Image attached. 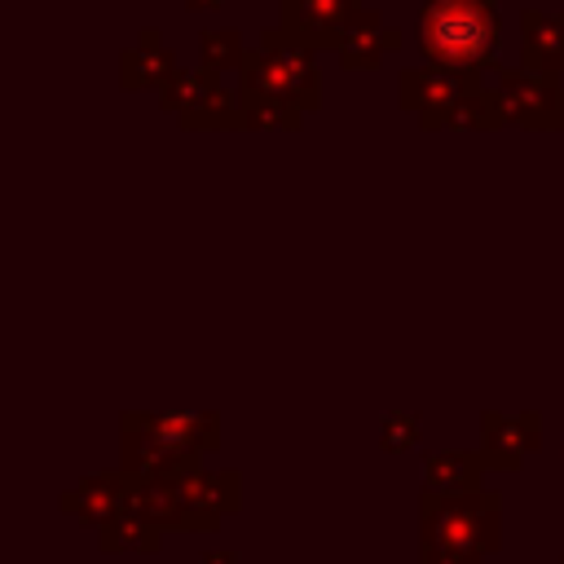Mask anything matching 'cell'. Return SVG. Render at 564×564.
Listing matches in <instances>:
<instances>
[{
	"mask_svg": "<svg viewBox=\"0 0 564 564\" xmlns=\"http://www.w3.org/2000/svg\"><path fill=\"white\" fill-rule=\"evenodd\" d=\"M414 40L427 66L458 75L463 84H494L502 18L494 0H423L414 18Z\"/></svg>",
	"mask_w": 564,
	"mask_h": 564,
	"instance_id": "cell-1",
	"label": "cell"
},
{
	"mask_svg": "<svg viewBox=\"0 0 564 564\" xmlns=\"http://www.w3.org/2000/svg\"><path fill=\"white\" fill-rule=\"evenodd\" d=\"M498 546V489H419V564H485Z\"/></svg>",
	"mask_w": 564,
	"mask_h": 564,
	"instance_id": "cell-2",
	"label": "cell"
},
{
	"mask_svg": "<svg viewBox=\"0 0 564 564\" xmlns=\"http://www.w3.org/2000/svg\"><path fill=\"white\" fill-rule=\"evenodd\" d=\"M238 79H242V88L291 97V101L304 106V110H317V106H322L317 48L300 44V40H295L291 31H282V26L260 31V44L247 53Z\"/></svg>",
	"mask_w": 564,
	"mask_h": 564,
	"instance_id": "cell-3",
	"label": "cell"
},
{
	"mask_svg": "<svg viewBox=\"0 0 564 564\" xmlns=\"http://www.w3.org/2000/svg\"><path fill=\"white\" fill-rule=\"evenodd\" d=\"M163 110H172L181 119V128L203 132V128H238V97L220 84L216 70L198 66V70H176L163 88H159Z\"/></svg>",
	"mask_w": 564,
	"mask_h": 564,
	"instance_id": "cell-4",
	"label": "cell"
},
{
	"mask_svg": "<svg viewBox=\"0 0 564 564\" xmlns=\"http://www.w3.org/2000/svg\"><path fill=\"white\" fill-rule=\"evenodd\" d=\"M172 480H176V498H181V533H216L220 520L242 507V480L234 467L207 471L198 463Z\"/></svg>",
	"mask_w": 564,
	"mask_h": 564,
	"instance_id": "cell-5",
	"label": "cell"
},
{
	"mask_svg": "<svg viewBox=\"0 0 564 564\" xmlns=\"http://www.w3.org/2000/svg\"><path fill=\"white\" fill-rule=\"evenodd\" d=\"M507 123L533 128V132H564V79L529 75V70H502L494 79Z\"/></svg>",
	"mask_w": 564,
	"mask_h": 564,
	"instance_id": "cell-6",
	"label": "cell"
},
{
	"mask_svg": "<svg viewBox=\"0 0 564 564\" xmlns=\"http://www.w3.org/2000/svg\"><path fill=\"white\" fill-rule=\"evenodd\" d=\"M542 445V414L538 410H485L480 414V454L489 463V471H520L524 458Z\"/></svg>",
	"mask_w": 564,
	"mask_h": 564,
	"instance_id": "cell-7",
	"label": "cell"
},
{
	"mask_svg": "<svg viewBox=\"0 0 564 564\" xmlns=\"http://www.w3.org/2000/svg\"><path fill=\"white\" fill-rule=\"evenodd\" d=\"M154 441H163L181 463L198 467L207 454L220 449V414L216 410H181V414H137L128 410Z\"/></svg>",
	"mask_w": 564,
	"mask_h": 564,
	"instance_id": "cell-8",
	"label": "cell"
},
{
	"mask_svg": "<svg viewBox=\"0 0 564 564\" xmlns=\"http://www.w3.org/2000/svg\"><path fill=\"white\" fill-rule=\"evenodd\" d=\"M463 88H471V84H463L458 75L423 62V66L401 70V79H397V106L410 110V115H419L423 128H445V119H449L454 101L463 97Z\"/></svg>",
	"mask_w": 564,
	"mask_h": 564,
	"instance_id": "cell-9",
	"label": "cell"
},
{
	"mask_svg": "<svg viewBox=\"0 0 564 564\" xmlns=\"http://www.w3.org/2000/svg\"><path fill=\"white\" fill-rule=\"evenodd\" d=\"M278 9H282V31H291L300 44L339 48L361 0H278Z\"/></svg>",
	"mask_w": 564,
	"mask_h": 564,
	"instance_id": "cell-10",
	"label": "cell"
},
{
	"mask_svg": "<svg viewBox=\"0 0 564 564\" xmlns=\"http://www.w3.org/2000/svg\"><path fill=\"white\" fill-rule=\"evenodd\" d=\"M128 471L119 467V471H93V476H84L79 485H70L62 498H57V507L70 516V520H79V524H88V529H101L115 511H123V498H128Z\"/></svg>",
	"mask_w": 564,
	"mask_h": 564,
	"instance_id": "cell-11",
	"label": "cell"
},
{
	"mask_svg": "<svg viewBox=\"0 0 564 564\" xmlns=\"http://www.w3.org/2000/svg\"><path fill=\"white\" fill-rule=\"evenodd\" d=\"M520 70L564 79V13H520Z\"/></svg>",
	"mask_w": 564,
	"mask_h": 564,
	"instance_id": "cell-12",
	"label": "cell"
},
{
	"mask_svg": "<svg viewBox=\"0 0 564 564\" xmlns=\"http://www.w3.org/2000/svg\"><path fill=\"white\" fill-rule=\"evenodd\" d=\"M119 467L128 476H145V480H172V476L189 471V463H181L163 441H154L132 414L119 419Z\"/></svg>",
	"mask_w": 564,
	"mask_h": 564,
	"instance_id": "cell-13",
	"label": "cell"
},
{
	"mask_svg": "<svg viewBox=\"0 0 564 564\" xmlns=\"http://www.w3.org/2000/svg\"><path fill=\"white\" fill-rule=\"evenodd\" d=\"M397 48H401V35H397L375 9H357V18L348 22V31H344L335 57H339L344 70H370V66H379V62H383L388 53H397Z\"/></svg>",
	"mask_w": 564,
	"mask_h": 564,
	"instance_id": "cell-14",
	"label": "cell"
},
{
	"mask_svg": "<svg viewBox=\"0 0 564 564\" xmlns=\"http://www.w3.org/2000/svg\"><path fill=\"white\" fill-rule=\"evenodd\" d=\"M176 70L181 66H176L172 48L159 40V31H141V40L128 44L123 57H119V84L128 93H137V88H163Z\"/></svg>",
	"mask_w": 564,
	"mask_h": 564,
	"instance_id": "cell-15",
	"label": "cell"
},
{
	"mask_svg": "<svg viewBox=\"0 0 564 564\" xmlns=\"http://www.w3.org/2000/svg\"><path fill=\"white\" fill-rule=\"evenodd\" d=\"M489 463L480 449H436L423 458V489H480Z\"/></svg>",
	"mask_w": 564,
	"mask_h": 564,
	"instance_id": "cell-16",
	"label": "cell"
},
{
	"mask_svg": "<svg viewBox=\"0 0 564 564\" xmlns=\"http://www.w3.org/2000/svg\"><path fill=\"white\" fill-rule=\"evenodd\" d=\"M304 115L308 110L295 106L291 97L238 88V128H251V132H295Z\"/></svg>",
	"mask_w": 564,
	"mask_h": 564,
	"instance_id": "cell-17",
	"label": "cell"
},
{
	"mask_svg": "<svg viewBox=\"0 0 564 564\" xmlns=\"http://www.w3.org/2000/svg\"><path fill=\"white\" fill-rule=\"evenodd\" d=\"M123 507L141 511L150 524H159L163 533H181V498H176V480H145V476H132L128 480V498Z\"/></svg>",
	"mask_w": 564,
	"mask_h": 564,
	"instance_id": "cell-18",
	"label": "cell"
},
{
	"mask_svg": "<svg viewBox=\"0 0 564 564\" xmlns=\"http://www.w3.org/2000/svg\"><path fill=\"white\" fill-rule=\"evenodd\" d=\"M97 546L101 551H141V555H154L159 546H163V529L159 524H150L141 511H132V507H123V511H115L101 529H97Z\"/></svg>",
	"mask_w": 564,
	"mask_h": 564,
	"instance_id": "cell-19",
	"label": "cell"
},
{
	"mask_svg": "<svg viewBox=\"0 0 564 564\" xmlns=\"http://www.w3.org/2000/svg\"><path fill=\"white\" fill-rule=\"evenodd\" d=\"M502 123H507V115H502V101H498L494 84L463 88V97L454 101V110L445 119V128H458V132H494Z\"/></svg>",
	"mask_w": 564,
	"mask_h": 564,
	"instance_id": "cell-20",
	"label": "cell"
},
{
	"mask_svg": "<svg viewBox=\"0 0 564 564\" xmlns=\"http://www.w3.org/2000/svg\"><path fill=\"white\" fill-rule=\"evenodd\" d=\"M198 53H203V66L220 75V70H242L251 48L242 44L238 31H203L198 35Z\"/></svg>",
	"mask_w": 564,
	"mask_h": 564,
	"instance_id": "cell-21",
	"label": "cell"
},
{
	"mask_svg": "<svg viewBox=\"0 0 564 564\" xmlns=\"http://www.w3.org/2000/svg\"><path fill=\"white\" fill-rule=\"evenodd\" d=\"M419 432H423L419 414H410V410H388L383 423H379V449H383V454H405V449H414Z\"/></svg>",
	"mask_w": 564,
	"mask_h": 564,
	"instance_id": "cell-22",
	"label": "cell"
},
{
	"mask_svg": "<svg viewBox=\"0 0 564 564\" xmlns=\"http://www.w3.org/2000/svg\"><path fill=\"white\" fill-rule=\"evenodd\" d=\"M198 564H242V560H238V551H207Z\"/></svg>",
	"mask_w": 564,
	"mask_h": 564,
	"instance_id": "cell-23",
	"label": "cell"
},
{
	"mask_svg": "<svg viewBox=\"0 0 564 564\" xmlns=\"http://www.w3.org/2000/svg\"><path fill=\"white\" fill-rule=\"evenodd\" d=\"M216 4H220V0H185V9H194V13H198V9H216Z\"/></svg>",
	"mask_w": 564,
	"mask_h": 564,
	"instance_id": "cell-24",
	"label": "cell"
},
{
	"mask_svg": "<svg viewBox=\"0 0 564 564\" xmlns=\"http://www.w3.org/2000/svg\"><path fill=\"white\" fill-rule=\"evenodd\" d=\"M560 564H564V551H560Z\"/></svg>",
	"mask_w": 564,
	"mask_h": 564,
	"instance_id": "cell-25",
	"label": "cell"
}]
</instances>
